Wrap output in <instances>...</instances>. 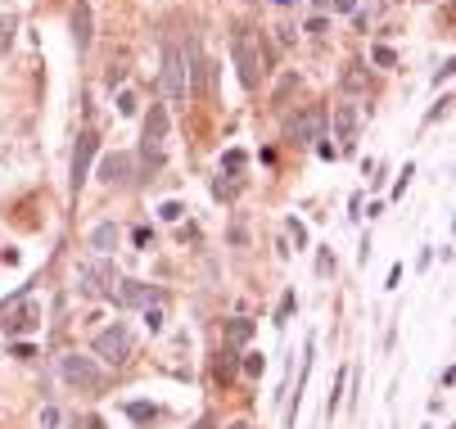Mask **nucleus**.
<instances>
[{
    "label": "nucleus",
    "instance_id": "1",
    "mask_svg": "<svg viewBox=\"0 0 456 429\" xmlns=\"http://www.w3.org/2000/svg\"><path fill=\"white\" fill-rule=\"evenodd\" d=\"M230 59H235L240 68V82L244 91H257V82H262V55H257V41L249 36V28H235V36H230Z\"/></svg>",
    "mask_w": 456,
    "mask_h": 429
},
{
    "label": "nucleus",
    "instance_id": "2",
    "mask_svg": "<svg viewBox=\"0 0 456 429\" xmlns=\"http://www.w3.org/2000/svg\"><path fill=\"white\" fill-rule=\"evenodd\" d=\"M163 145H167V108H163V104H150V118H145V136H140L145 177L163 167Z\"/></svg>",
    "mask_w": 456,
    "mask_h": 429
},
{
    "label": "nucleus",
    "instance_id": "3",
    "mask_svg": "<svg viewBox=\"0 0 456 429\" xmlns=\"http://www.w3.org/2000/svg\"><path fill=\"white\" fill-rule=\"evenodd\" d=\"M118 285H122V276H118L113 257H95V262H82V267H77V289H82V294H100V299H113Z\"/></svg>",
    "mask_w": 456,
    "mask_h": 429
},
{
    "label": "nucleus",
    "instance_id": "4",
    "mask_svg": "<svg viewBox=\"0 0 456 429\" xmlns=\"http://www.w3.org/2000/svg\"><path fill=\"white\" fill-rule=\"evenodd\" d=\"M59 375H64L72 389H82V394H100V389H104L100 366H95L91 357H82V352H68V357L59 362Z\"/></svg>",
    "mask_w": 456,
    "mask_h": 429
},
{
    "label": "nucleus",
    "instance_id": "5",
    "mask_svg": "<svg viewBox=\"0 0 456 429\" xmlns=\"http://www.w3.org/2000/svg\"><path fill=\"white\" fill-rule=\"evenodd\" d=\"M91 348H95V357H100V362L122 366V362L131 357V330L122 325V321H113L109 330H100V335H95V343H91Z\"/></svg>",
    "mask_w": 456,
    "mask_h": 429
},
{
    "label": "nucleus",
    "instance_id": "6",
    "mask_svg": "<svg viewBox=\"0 0 456 429\" xmlns=\"http://www.w3.org/2000/svg\"><path fill=\"white\" fill-rule=\"evenodd\" d=\"M163 91L172 100H186L190 95V68H186V55H181L177 41H167V50H163Z\"/></svg>",
    "mask_w": 456,
    "mask_h": 429
},
{
    "label": "nucleus",
    "instance_id": "7",
    "mask_svg": "<svg viewBox=\"0 0 456 429\" xmlns=\"http://www.w3.org/2000/svg\"><path fill=\"white\" fill-rule=\"evenodd\" d=\"M95 150H100V136H95V131H82V136H77V145H72V172H68L72 199L82 194L86 177H91V158H95Z\"/></svg>",
    "mask_w": 456,
    "mask_h": 429
},
{
    "label": "nucleus",
    "instance_id": "8",
    "mask_svg": "<svg viewBox=\"0 0 456 429\" xmlns=\"http://www.w3.org/2000/svg\"><path fill=\"white\" fill-rule=\"evenodd\" d=\"M321 127H326L321 108H303V113L289 122V140L294 145H312V140H321Z\"/></svg>",
    "mask_w": 456,
    "mask_h": 429
},
{
    "label": "nucleus",
    "instance_id": "9",
    "mask_svg": "<svg viewBox=\"0 0 456 429\" xmlns=\"http://www.w3.org/2000/svg\"><path fill=\"white\" fill-rule=\"evenodd\" d=\"M41 325V308L36 303H28V308H18V312H9L5 321H0V330H5V339H14V335H28V330Z\"/></svg>",
    "mask_w": 456,
    "mask_h": 429
},
{
    "label": "nucleus",
    "instance_id": "10",
    "mask_svg": "<svg viewBox=\"0 0 456 429\" xmlns=\"http://www.w3.org/2000/svg\"><path fill=\"white\" fill-rule=\"evenodd\" d=\"M131 167H135L131 154H109L104 167H100V181H104V186H127V181H131Z\"/></svg>",
    "mask_w": 456,
    "mask_h": 429
},
{
    "label": "nucleus",
    "instance_id": "11",
    "mask_svg": "<svg viewBox=\"0 0 456 429\" xmlns=\"http://www.w3.org/2000/svg\"><path fill=\"white\" fill-rule=\"evenodd\" d=\"M113 303H118V308H135V303H140V308H150V303H154V289L145 285V280H122L118 294H113Z\"/></svg>",
    "mask_w": 456,
    "mask_h": 429
},
{
    "label": "nucleus",
    "instance_id": "12",
    "mask_svg": "<svg viewBox=\"0 0 456 429\" xmlns=\"http://www.w3.org/2000/svg\"><path fill=\"white\" fill-rule=\"evenodd\" d=\"M91 5H86V0H77V5H72V45H77V55H86L91 50Z\"/></svg>",
    "mask_w": 456,
    "mask_h": 429
},
{
    "label": "nucleus",
    "instance_id": "13",
    "mask_svg": "<svg viewBox=\"0 0 456 429\" xmlns=\"http://www.w3.org/2000/svg\"><path fill=\"white\" fill-rule=\"evenodd\" d=\"M91 249L100 253V257H109V253L118 249V226L113 222H100V226L91 230Z\"/></svg>",
    "mask_w": 456,
    "mask_h": 429
},
{
    "label": "nucleus",
    "instance_id": "14",
    "mask_svg": "<svg viewBox=\"0 0 456 429\" xmlns=\"http://www.w3.org/2000/svg\"><path fill=\"white\" fill-rule=\"evenodd\" d=\"M335 131H339L343 145H352V136H357V108L352 104H339L335 108Z\"/></svg>",
    "mask_w": 456,
    "mask_h": 429
},
{
    "label": "nucleus",
    "instance_id": "15",
    "mask_svg": "<svg viewBox=\"0 0 456 429\" xmlns=\"http://www.w3.org/2000/svg\"><path fill=\"white\" fill-rule=\"evenodd\" d=\"M249 339H253V321H249V316L226 321V343H230V348H240V343H249Z\"/></svg>",
    "mask_w": 456,
    "mask_h": 429
},
{
    "label": "nucleus",
    "instance_id": "16",
    "mask_svg": "<svg viewBox=\"0 0 456 429\" xmlns=\"http://www.w3.org/2000/svg\"><path fill=\"white\" fill-rule=\"evenodd\" d=\"M127 416H131L135 425H154L158 420V407H154V402H127Z\"/></svg>",
    "mask_w": 456,
    "mask_h": 429
},
{
    "label": "nucleus",
    "instance_id": "17",
    "mask_svg": "<svg viewBox=\"0 0 456 429\" xmlns=\"http://www.w3.org/2000/svg\"><path fill=\"white\" fill-rule=\"evenodd\" d=\"M213 194H217V199H235V194H240V181H235V177H217V181H213Z\"/></svg>",
    "mask_w": 456,
    "mask_h": 429
},
{
    "label": "nucleus",
    "instance_id": "18",
    "mask_svg": "<svg viewBox=\"0 0 456 429\" xmlns=\"http://www.w3.org/2000/svg\"><path fill=\"white\" fill-rule=\"evenodd\" d=\"M343 384H348V371H339V379H335V389H330V402H326V416H335V407H339V394H343Z\"/></svg>",
    "mask_w": 456,
    "mask_h": 429
},
{
    "label": "nucleus",
    "instance_id": "19",
    "mask_svg": "<svg viewBox=\"0 0 456 429\" xmlns=\"http://www.w3.org/2000/svg\"><path fill=\"white\" fill-rule=\"evenodd\" d=\"M59 420H64L59 407H55V402H45V407H41V429H59Z\"/></svg>",
    "mask_w": 456,
    "mask_h": 429
},
{
    "label": "nucleus",
    "instance_id": "20",
    "mask_svg": "<svg viewBox=\"0 0 456 429\" xmlns=\"http://www.w3.org/2000/svg\"><path fill=\"white\" fill-rule=\"evenodd\" d=\"M240 167H244V154H240V150H230L226 158H221V172H226V177H235Z\"/></svg>",
    "mask_w": 456,
    "mask_h": 429
},
{
    "label": "nucleus",
    "instance_id": "21",
    "mask_svg": "<svg viewBox=\"0 0 456 429\" xmlns=\"http://www.w3.org/2000/svg\"><path fill=\"white\" fill-rule=\"evenodd\" d=\"M371 59H375L379 68H393V64H398V55H393L389 45H375V50H371Z\"/></svg>",
    "mask_w": 456,
    "mask_h": 429
},
{
    "label": "nucleus",
    "instance_id": "22",
    "mask_svg": "<svg viewBox=\"0 0 456 429\" xmlns=\"http://www.w3.org/2000/svg\"><path fill=\"white\" fill-rule=\"evenodd\" d=\"M181 213H186V208H181L177 199H167L163 208H158V217H163V222H181Z\"/></svg>",
    "mask_w": 456,
    "mask_h": 429
},
{
    "label": "nucleus",
    "instance_id": "23",
    "mask_svg": "<svg viewBox=\"0 0 456 429\" xmlns=\"http://www.w3.org/2000/svg\"><path fill=\"white\" fill-rule=\"evenodd\" d=\"M131 244H135V249H150V244H154V230H150V226H135V230H131Z\"/></svg>",
    "mask_w": 456,
    "mask_h": 429
},
{
    "label": "nucleus",
    "instance_id": "24",
    "mask_svg": "<svg viewBox=\"0 0 456 429\" xmlns=\"http://www.w3.org/2000/svg\"><path fill=\"white\" fill-rule=\"evenodd\" d=\"M411 177H416V167L406 163V167H402V177H398V186H393V199H402V194H406V186H411Z\"/></svg>",
    "mask_w": 456,
    "mask_h": 429
},
{
    "label": "nucleus",
    "instance_id": "25",
    "mask_svg": "<svg viewBox=\"0 0 456 429\" xmlns=\"http://www.w3.org/2000/svg\"><path fill=\"white\" fill-rule=\"evenodd\" d=\"M299 308V299H294V294H285V299H280V308H276V325H285V316Z\"/></svg>",
    "mask_w": 456,
    "mask_h": 429
},
{
    "label": "nucleus",
    "instance_id": "26",
    "mask_svg": "<svg viewBox=\"0 0 456 429\" xmlns=\"http://www.w3.org/2000/svg\"><path fill=\"white\" fill-rule=\"evenodd\" d=\"M262 366H267L262 352H249V357H244V371H249V375H262Z\"/></svg>",
    "mask_w": 456,
    "mask_h": 429
},
{
    "label": "nucleus",
    "instance_id": "27",
    "mask_svg": "<svg viewBox=\"0 0 456 429\" xmlns=\"http://www.w3.org/2000/svg\"><path fill=\"white\" fill-rule=\"evenodd\" d=\"M230 375H235V357L226 352V357H217V379H230Z\"/></svg>",
    "mask_w": 456,
    "mask_h": 429
},
{
    "label": "nucleus",
    "instance_id": "28",
    "mask_svg": "<svg viewBox=\"0 0 456 429\" xmlns=\"http://www.w3.org/2000/svg\"><path fill=\"white\" fill-rule=\"evenodd\" d=\"M289 235H294V244H299V249L307 244V226L299 222V217H289Z\"/></svg>",
    "mask_w": 456,
    "mask_h": 429
},
{
    "label": "nucleus",
    "instance_id": "29",
    "mask_svg": "<svg viewBox=\"0 0 456 429\" xmlns=\"http://www.w3.org/2000/svg\"><path fill=\"white\" fill-rule=\"evenodd\" d=\"M362 64H348V72H343V86H348V91H357V86H362V72H357Z\"/></svg>",
    "mask_w": 456,
    "mask_h": 429
},
{
    "label": "nucleus",
    "instance_id": "30",
    "mask_svg": "<svg viewBox=\"0 0 456 429\" xmlns=\"http://www.w3.org/2000/svg\"><path fill=\"white\" fill-rule=\"evenodd\" d=\"M118 113H127V118L135 113V95H131V91H122V95H118Z\"/></svg>",
    "mask_w": 456,
    "mask_h": 429
},
{
    "label": "nucleus",
    "instance_id": "31",
    "mask_svg": "<svg viewBox=\"0 0 456 429\" xmlns=\"http://www.w3.org/2000/svg\"><path fill=\"white\" fill-rule=\"evenodd\" d=\"M145 325H150V330H163V312H158V308H145Z\"/></svg>",
    "mask_w": 456,
    "mask_h": 429
},
{
    "label": "nucleus",
    "instance_id": "32",
    "mask_svg": "<svg viewBox=\"0 0 456 429\" xmlns=\"http://www.w3.org/2000/svg\"><path fill=\"white\" fill-rule=\"evenodd\" d=\"M316 272H321V276H330V272H335V253H321V262H316Z\"/></svg>",
    "mask_w": 456,
    "mask_h": 429
},
{
    "label": "nucleus",
    "instance_id": "33",
    "mask_svg": "<svg viewBox=\"0 0 456 429\" xmlns=\"http://www.w3.org/2000/svg\"><path fill=\"white\" fill-rule=\"evenodd\" d=\"M104 86H109V91H113V86H122V68H109V72H104Z\"/></svg>",
    "mask_w": 456,
    "mask_h": 429
},
{
    "label": "nucleus",
    "instance_id": "34",
    "mask_svg": "<svg viewBox=\"0 0 456 429\" xmlns=\"http://www.w3.org/2000/svg\"><path fill=\"white\" fill-rule=\"evenodd\" d=\"M316 154H321V158H339V150H335L330 140H321V145H316Z\"/></svg>",
    "mask_w": 456,
    "mask_h": 429
},
{
    "label": "nucleus",
    "instance_id": "35",
    "mask_svg": "<svg viewBox=\"0 0 456 429\" xmlns=\"http://www.w3.org/2000/svg\"><path fill=\"white\" fill-rule=\"evenodd\" d=\"M335 9L339 14H357V0H335Z\"/></svg>",
    "mask_w": 456,
    "mask_h": 429
},
{
    "label": "nucleus",
    "instance_id": "36",
    "mask_svg": "<svg viewBox=\"0 0 456 429\" xmlns=\"http://www.w3.org/2000/svg\"><path fill=\"white\" fill-rule=\"evenodd\" d=\"M82 429H104V420H95V416H91V420H82Z\"/></svg>",
    "mask_w": 456,
    "mask_h": 429
},
{
    "label": "nucleus",
    "instance_id": "37",
    "mask_svg": "<svg viewBox=\"0 0 456 429\" xmlns=\"http://www.w3.org/2000/svg\"><path fill=\"white\" fill-rule=\"evenodd\" d=\"M271 5H280V9H289V5H299V0H271Z\"/></svg>",
    "mask_w": 456,
    "mask_h": 429
},
{
    "label": "nucleus",
    "instance_id": "38",
    "mask_svg": "<svg viewBox=\"0 0 456 429\" xmlns=\"http://www.w3.org/2000/svg\"><path fill=\"white\" fill-rule=\"evenodd\" d=\"M226 429H253V425L249 420H235V425H226Z\"/></svg>",
    "mask_w": 456,
    "mask_h": 429
},
{
    "label": "nucleus",
    "instance_id": "39",
    "mask_svg": "<svg viewBox=\"0 0 456 429\" xmlns=\"http://www.w3.org/2000/svg\"><path fill=\"white\" fill-rule=\"evenodd\" d=\"M199 429H213V420H208V416H204V420H199Z\"/></svg>",
    "mask_w": 456,
    "mask_h": 429
},
{
    "label": "nucleus",
    "instance_id": "40",
    "mask_svg": "<svg viewBox=\"0 0 456 429\" xmlns=\"http://www.w3.org/2000/svg\"><path fill=\"white\" fill-rule=\"evenodd\" d=\"M316 5H326V0H316Z\"/></svg>",
    "mask_w": 456,
    "mask_h": 429
}]
</instances>
